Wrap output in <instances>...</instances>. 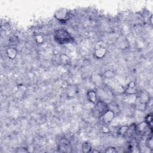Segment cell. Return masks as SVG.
Listing matches in <instances>:
<instances>
[{"label": "cell", "mask_w": 153, "mask_h": 153, "mask_svg": "<svg viewBox=\"0 0 153 153\" xmlns=\"http://www.w3.org/2000/svg\"><path fill=\"white\" fill-rule=\"evenodd\" d=\"M53 38L56 43L59 45L72 44L75 41V38L65 28H59L54 30Z\"/></svg>", "instance_id": "1"}, {"label": "cell", "mask_w": 153, "mask_h": 153, "mask_svg": "<svg viewBox=\"0 0 153 153\" xmlns=\"http://www.w3.org/2000/svg\"><path fill=\"white\" fill-rule=\"evenodd\" d=\"M109 110V105H108L106 102L102 100L98 99L91 109L92 115L96 119H101L103 115Z\"/></svg>", "instance_id": "2"}, {"label": "cell", "mask_w": 153, "mask_h": 153, "mask_svg": "<svg viewBox=\"0 0 153 153\" xmlns=\"http://www.w3.org/2000/svg\"><path fill=\"white\" fill-rule=\"evenodd\" d=\"M86 99L90 103L94 105L97 101V91L94 90H88L86 92Z\"/></svg>", "instance_id": "3"}, {"label": "cell", "mask_w": 153, "mask_h": 153, "mask_svg": "<svg viewBox=\"0 0 153 153\" xmlns=\"http://www.w3.org/2000/svg\"><path fill=\"white\" fill-rule=\"evenodd\" d=\"M81 148L84 152H89L91 151L92 145L90 142H88L87 141H85L82 144Z\"/></svg>", "instance_id": "4"}, {"label": "cell", "mask_w": 153, "mask_h": 153, "mask_svg": "<svg viewBox=\"0 0 153 153\" xmlns=\"http://www.w3.org/2000/svg\"><path fill=\"white\" fill-rule=\"evenodd\" d=\"M16 150L15 151L16 152H29V149L24 146H19L16 148Z\"/></svg>", "instance_id": "5"}]
</instances>
